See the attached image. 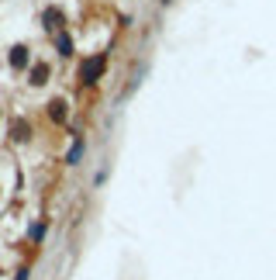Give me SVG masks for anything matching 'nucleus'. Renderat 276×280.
<instances>
[{"label":"nucleus","instance_id":"nucleus-1","mask_svg":"<svg viewBox=\"0 0 276 280\" xmlns=\"http://www.w3.org/2000/svg\"><path fill=\"white\" fill-rule=\"evenodd\" d=\"M100 70H104V59H90L86 66H83V83H97V76H100Z\"/></svg>","mask_w":276,"mask_h":280},{"label":"nucleus","instance_id":"nucleus-2","mask_svg":"<svg viewBox=\"0 0 276 280\" xmlns=\"http://www.w3.org/2000/svg\"><path fill=\"white\" fill-rule=\"evenodd\" d=\"M79 156H83V142L76 139V145L69 149V163H79Z\"/></svg>","mask_w":276,"mask_h":280},{"label":"nucleus","instance_id":"nucleus-3","mask_svg":"<svg viewBox=\"0 0 276 280\" xmlns=\"http://www.w3.org/2000/svg\"><path fill=\"white\" fill-rule=\"evenodd\" d=\"M10 63H14V66H24V49H14V56H10Z\"/></svg>","mask_w":276,"mask_h":280}]
</instances>
